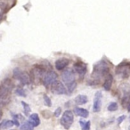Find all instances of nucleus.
<instances>
[{
  "instance_id": "1",
  "label": "nucleus",
  "mask_w": 130,
  "mask_h": 130,
  "mask_svg": "<svg viewBox=\"0 0 130 130\" xmlns=\"http://www.w3.org/2000/svg\"><path fill=\"white\" fill-rule=\"evenodd\" d=\"M109 71H110V67H109L108 62L103 60L99 61L97 63H95L92 72V78L96 83L101 80V78L103 76H107L109 74Z\"/></svg>"
},
{
  "instance_id": "2",
  "label": "nucleus",
  "mask_w": 130,
  "mask_h": 130,
  "mask_svg": "<svg viewBox=\"0 0 130 130\" xmlns=\"http://www.w3.org/2000/svg\"><path fill=\"white\" fill-rule=\"evenodd\" d=\"M13 78L19 80L22 85H29L30 83V76L25 71H22L19 68H15L13 71Z\"/></svg>"
},
{
  "instance_id": "3",
  "label": "nucleus",
  "mask_w": 130,
  "mask_h": 130,
  "mask_svg": "<svg viewBox=\"0 0 130 130\" xmlns=\"http://www.w3.org/2000/svg\"><path fill=\"white\" fill-rule=\"evenodd\" d=\"M116 74L125 79L130 77V62H122L116 69Z\"/></svg>"
},
{
  "instance_id": "4",
  "label": "nucleus",
  "mask_w": 130,
  "mask_h": 130,
  "mask_svg": "<svg viewBox=\"0 0 130 130\" xmlns=\"http://www.w3.org/2000/svg\"><path fill=\"white\" fill-rule=\"evenodd\" d=\"M74 120V117H73V113L71 110H65L64 113L62 114V117L61 118V126L65 128V129H70Z\"/></svg>"
},
{
  "instance_id": "5",
  "label": "nucleus",
  "mask_w": 130,
  "mask_h": 130,
  "mask_svg": "<svg viewBox=\"0 0 130 130\" xmlns=\"http://www.w3.org/2000/svg\"><path fill=\"white\" fill-rule=\"evenodd\" d=\"M58 76L54 71H49L45 73V77L43 78V84L45 87H49L54 83V82L57 81Z\"/></svg>"
},
{
  "instance_id": "6",
  "label": "nucleus",
  "mask_w": 130,
  "mask_h": 130,
  "mask_svg": "<svg viewBox=\"0 0 130 130\" xmlns=\"http://www.w3.org/2000/svg\"><path fill=\"white\" fill-rule=\"evenodd\" d=\"M51 91L54 93V94H68L67 88L64 87L61 81H56L51 86Z\"/></svg>"
},
{
  "instance_id": "7",
  "label": "nucleus",
  "mask_w": 130,
  "mask_h": 130,
  "mask_svg": "<svg viewBox=\"0 0 130 130\" xmlns=\"http://www.w3.org/2000/svg\"><path fill=\"white\" fill-rule=\"evenodd\" d=\"M45 73L46 72L42 66L37 65V66H34V68L31 71V76L35 80H41L42 78H44Z\"/></svg>"
},
{
  "instance_id": "8",
  "label": "nucleus",
  "mask_w": 130,
  "mask_h": 130,
  "mask_svg": "<svg viewBox=\"0 0 130 130\" xmlns=\"http://www.w3.org/2000/svg\"><path fill=\"white\" fill-rule=\"evenodd\" d=\"M14 87L13 81H12L10 78H6L2 81L1 84V95L2 94H11L12 90Z\"/></svg>"
},
{
  "instance_id": "9",
  "label": "nucleus",
  "mask_w": 130,
  "mask_h": 130,
  "mask_svg": "<svg viewBox=\"0 0 130 130\" xmlns=\"http://www.w3.org/2000/svg\"><path fill=\"white\" fill-rule=\"evenodd\" d=\"M61 79L66 84V86L70 85V84L76 81L75 74H74V72H73V71H71V70H66V71H63L62 74H61Z\"/></svg>"
},
{
  "instance_id": "10",
  "label": "nucleus",
  "mask_w": 130,
  "mask_h": 130,
  "mask_svg": "<svg viewBox=\"0 0 130 130\" xmlns=\"http://www.w3.org/2000/svg\"><path fill=\"white\" fill-rule=\"evenodd\" d=\"M102 92L97 91L94 94V103H93V111L94 112H99L102 108Z\"/></svg>"
},
{
  "instance_id": "11",
  "label": "nucleus",
  "mask_w": 130,
  "mask_h": 130,
  "mask_svg": "<svg viewBox=\"0 0 130 130\" xmlns=\"http://www.w3.org/2000/svg\"><path fill=\"white\" fill-rule=\"evenodd\" d=\"M73 69H74V71H76L79 76L82 77L87 73V66L83 61H77V62L73 65Z\"/></svg>"
},
{
  "instance_id": "12",
  "label": "nucleus",
  "mask_w": 130,
  "mask_h": 130,
  "mask_svg": "<svg viewBox=\"0 0 130 130\" xmlns=\"http://www.w3.org/2000/svg\"><path fill=\"white\" fill-rule=\"evenodd\" d=\"M70 64V60L67 58H61L55 61V68L57 71H62Z\"/></svg>"
},
{
  "instance_id": "13",
  "label": "nucleus",
  "mask_w": 130,
  "mask_h": 130,
  "mask_svg": "<svg viewBox=\"0 0 130 130\" xmlns=\"http://www.w3.org/2000/svg\"><path fill=\"white\" fill-rule=\"evenodd\" d=\"M112 83H113V77H112L111 74L109 73L106 76V78H105L104 82H103V89L105 91H110V88H111Z\"/></svg>"
},
{
  "instance_id": "14",
  "label": "nucleus",
  "mask_w": 130,
  "mask_h": 130,
  "mask_svg": "<svg viewBox=\"0 0 130 130\" xmlns=\"http://www.w3.org/2000/svg\"><path fill=\"white\" fill-rule=\"evenodd\" d=\"M74 112L76 115L79 116L82 118H87L89 116V111L84 108H79V107H76L74 109Z\"/></svg>"
},
{
  "instance_id": "15",
  "label": "nucleus",
  "mask_w": 130,
  "mask_h": 130,
  "mask_svg": "<svg viewBox=\"0 0 130 130\" xmlns=\"http://www.w3.org/2000/svg\"><path fill=\"white\" fill-rule=\"evenodd\" d=\"M29 121L32 124V126H34V127L35 126H39V124H40V119L37 113H32L31 115H29Z\"/></svg>"
},
{
  "instance_id": "16",
  "label": "nucleus",
  "mask_w": 130,
  "mask_h": 130,
  "mask_svg": "<svg viewBox=\"0 0 130 130\" xmlns=\"http://www.w3.org/2000/svg\"><path fill=\"white\" fill-rule=\"evenodd\" d=\"M88 99H87V95H84V94H78L76 98H75V103L78 105H83L85 103H87Z\"/></svg>"
},
{
  "instance_id": "17",
  "label": "nucleus",
  "mask_w": 130,
  "mask_h": 130,
  "mask_svg": "<svg viewBox=\"0 0 130 130\" xmlns=\"http://www.w3.org/2000/svg\"><path fill=\"white\" fill-rule=\"evenodd\" d=\"M14 125V122L13 120H9V119H5V120H2L1 124H0V126L2 129H7V128H10Z\"/></svg>"
},
{
  "instance_id": "18",
  "label": "nucleus",
  "mask_w": 130,
  "mask_h": 130,
  "mask_svg": "<svg viewBox=\"0 0 130 130\" xmlns=\"http://www.w3.org/2000/svg\"><path fill=\"white\" fill-rule=\"evenodd\" d=\"M20 129L21 130H33L34 129V126H32L29 121H25L22 126H20Z\"/></svg>"
},
{
  "instance_id": "19",
  "label": "nucleus",
  "mask_w": 130,
  "mask_h": 130,
  "mask_svg": "<svg viewBox=\"0 0 130 130\" xmlns=\"http://www.w3.org/2000/svg\"><path fill=\"white\" fill-rule=\"evenodd\" d=\"M79 124L81 126L82 130H90V126H91V122L90 121H83V120H79Z\"/></svg>"
},
{
  "instance_id": "20",
  "label": "nucleus",
  "mask_w": 130,
  "mask_h": 130,
  "mask_svg": "<svg viewBox=\"0 0 130 130\" xmlns=\"http://www.w3.org/2000/svg\"><path fill=\"white\" fill-rule=\"evenodd\" d=\"M22 105L23 106V110H24V114H25L26 116H29V112H30V106H29L28 103H26L25 102H23L22 101Z\"/></svg>"
},
{
  "instance_id": "21",
  "label": "nucleus",
  "mask_w": 130,
  "mask_h": 130,
  "mask_svg": "<svg viewBox=\"0 0 130 130\" xmlns=\"http://www.w3.org/2000/svg\"><path fill=\"white\" fill-rule=\"evenodd\" d=\"M118 109H119V105H118V103H115V102H111L108 106L109 111H116Z\"/></svg>"
},
{
  "instance_id": "22",
  "label": "nucleus",
  "mask_w": 130,
  "mask_h": 130,
  "mask_svg": "<svg viewBox=\"0 0 130 130\" xmlns=\"http://www.w3.org/2000/svg\"><path fill=\"white\" fill-rule=\"evenodd\" d=\"M14 93L18 96H22V97H26V91L24 90L22 87H18V88L15 89Z\"/></svg>"
},
{
  "instance_id": "23",
  "label": "nucleus",
  "mask_w": 130,
  "mask_h": 130,
  "mask_svg": "<svg viewBox=\"0 0 130 130\" xmlns=\"http://www.w3.org/2000/svg\"><path fill=\"white\" fill-rule=\"evenodd\" d=\"M77 87V82H73V83L70 84L67 86V90H68V94H71V93L74 92V90Z\"/></svg>"
},
{
  "instance_id": "24",
  "label": "nucleus",
  "mask_w": 130,
  "mask_h": 130,
  "mask_svg": "<svg viewBox=\"0 0 130 130\" xmlns=\"http://www.w3.org/2000/svg\"><path fill=\"white\" fill-rule=\"evenodd\" d=\"M43 98H44V102H45V104L48 107L52 106V103H51V99L47 96V94H43Z\"/></svg>"
},
{
  "instance_id": "25",
  "label": "nucleus",
  "mask_w": 130,
  "mask_h": 130,
  "mask_svg": "<svg viewBox=\"0 0 130 130\" xmlns=\"http://www.w3.org/2000/svg\"><path fill=\"white\" fill-rule=\"evenodd\" d=\"M41 114L45 119H50V118L52 117V112H51L50 110H43V111L41 112Z\"/></svg>"
},
{
  "instance_id": "26",
  "label": "nucleus",
  "mask_w": 130,
  "mask_h": 130,
  "mask_svg": "<svg viewBox=\"0 0 130 130\" xmlns=\"http://www.w3.org/2000/svg\"><path fill=\"white\" fill-rule=\"evenodd\" d=\"M61 113V107H58V108L55 110V111L54 112V117H56V118H58V117H60Z\"/></svg>"
},
{
  "instance_id": "27",
  "label": "nucleus",
  "mask_w": 130,
  "mask_h": 130,
  "mask_svg": "<svg viewBox=\"0 0 130 130\" xmlns=\"http://www.w3.org/2000/svg\"><path fill=\"white\" fill-rule=\"evenodd\" d=\"M13 122H14V125H15V126H20V122H19V120H18L19 115H13Z\"/></svg>"
},
{
  "instance_id": "28",
  "label": "nucleus",
  "mask_w": 130,
  "mask_h": 130,
  "mask_svg": "<svg viewBox=\"0 0 130 130\" xmlns=\"http://www.w3.org/2000/svg\"><path fill=\"white\" fill-rule=\"evenodd\" d=\"M126 119V116L125 115H122V116H120V117H119L118 118V119H117V122H118V124L119 125H120L121 123L123 122V121Z\"/></svg>"
},
{
  "instance_id": "29",
  "label": "nucleus",
  "mask_w": 130,
  "mask_h": 130,
  "mask_svg": "<svg viewBox=\"0 0 130 130\" xmlns=\"http://www.w3.org/2000/svg\"><path fill=\"white\" fill-rule=\"evenodd\" d=\"M127 110H128V111H130V101L128 102V105H127Z\"/></svg>"
},
{
  "instance_id": "30",
  "label": "nucleus",
  "mask_w": 130,
  "mask_h": 130,
  "mask_svg": "<svg viewBox=\"0 0 130 130\" xmlns=\"http://www.w3.org/2000/svg\"><path fill=\"white\" fill-rule=\"evenodd\" d=\"M128 129H129V130H130V126H128Z\"/></svg>"
}]
</instances>
